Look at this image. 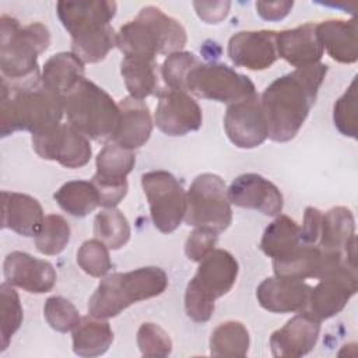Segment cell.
Here are the masks:
<instances>
[{"label": "cell", "mask_w": 358, "mask_h": 358, "mask_svg": "<svg viewBox=\"0 0 358 358\" xmlns=\"http://www.w3.org/2000/svg\"><path fill=\"white\" fill-rule=\"evenodd\" d=\"M345 264L357 267V262H352L343 255L324 253L319 246L299 243L287 256L274 259L273 270L274 275L303 281L306 278L319 280L327 273Z\"/></svg>", "instance_id": "16"}, {"label": "cell", "mask_w": 358, "mask_h": 358, "mask_svg": "<svg viewBox=\"0 0 358 358\" xmlns=\"http://www.w3.org/2000/svg\"><path fill=\"white\" fill-rule=\"evenodd\" d=\"M228 200L242 208H253L264 215L277 217L284 207L280 189L257 173H243L235 178L227 189Z\"/></svg>", "instance_id": "17"}, {"label": "cell", "mask_w": 358, "mask_h": 358, "mask_svg": "<svg viewBox=\"0 0 358 358\" xmlns=\"http://www.w3.org/2000/svg\"><path fill=\"white\" fill-rule=\"evenodd\" d=\"M3 199V218L1 227L11 229L21 236H36L41 231L45 215L41 203L24 193L1 192Z\"/></svg>", "instance_id": "26"}, {"label": "cell", "mask_w": 358, "mask_h": 358, "mask_svg": "<svg viewBox=\"0 0 358 358\" xmlns=\"http://www.w3.org/2000/svg\"><path fill=\"white\" fill-rule=\"evenodd\" d=\"M3 273L8 284L22 288L29 294L49 292L56 284V271L48 260L20 250L6 256Z\"/></svg>", "instance_id": "18"}, {"label": "cell", "mask_w": 358, "mask_h": 358, "mask_svg": "<svg viewBox=\"0 0 358 358\" xmlns=\"http://www.w3.org/2000/svg\"><path fill=\"white\" fill-rule=\"evenodd\" d=\"M299 231V225L292 218L280 214L264 229L260 241V249L273 260L281 259L301 243Z\"/></svg>", "instance_id": "31"}, {"label": "cell", "mask_w": 358, "mask_h": 358, "mask_svg": "<svg viewBox=\"0 0 358 358\" xmlns=\"http://www.w3.org/2000/svg\"><path fill=\"white\" fill-rule=\"evenodd\" d=\"M67 122L94 141H112L119 124V106L91 80L83 78L63 96Z\"/></svg>", "instance_id": "7"}, {"label": "cell", "mask_w": 358, "mask_h": 358, "mask_svg": "<svg viewBox=\"0 0 358 358\" xmlns=\"http://www.w3.org/2000/svg\"><path fill=\"white\" fill-rule=\"evenodd\" d=\"M137 345L144 357H168L172 352L169 334L158 324L145 322L137 330Z\"/></svg>", "instance_id": "42"}, {"label": "cell", "mask_w": 358, "mask_h": 358, "mask_svg": "<svg viewBox=\"0 0 358 358\" xmlns=\"http://www.w3.org/2000/svg\"><path fill=\"white\" fill-rule=\"evenodd\" d=\"M322 215L323 213L316 207H306L303 214L302 227L299 231L301 243L317 246L319 235H320V225H322Z\"/></svg>", "instance_id": "44"}, {"label": "cell", "mask_w": 358, "mask_h": 358, "mask_svg": "<svg viewBox=\"0 0 358 358\" xmlns=\"http://www.w3.org/2000/svg\"><path fill=\"white\" fill-rule=\"evenodd\" d=\"M320 334V320L306 310L291 317L270 337V348L274 357H303L309 354Z\"/></svg>", "instance_id": "20"}, {"label": "cell", "mask_w": 358, "mask_h": 358, "mask_svg": "<svg viewBox=\"0 0 358 358\" xmlns=\"http://www.w3.org/2000/svg\"><path fill=\"white\" fill-rule=\"evenodd\" d=\"M317 246L324 253L343 255L350 260L357 262L355 220L350 208L336 206L323 213Z\"/></svg>", "instance_id": "22"}, {"label": "cell", "mask_w": 358, "mask_h": 358, "mask_svg": "<svg viewBox=\"0 0 358 358\" xmlns=\"http://www.w3.org/2000/svg\"><path fill=\"white\" fill-rule=\"evenodd\" d=\"M329 66L316 63L295 69L274 80L260 95L268 137L277 143L292 140L315 105Z\"/></svg>", "instance_id": "1"}, {"label": "cell", "mask_w": 358, "mask_h": 358, "mask_svg": "<svg viewBox=\"0 0 358 358\" xmlns=\"http://www.w3.org/2000/svg\"><path fill=\"white\" fill-rule=\"evenodd\" d=\"M357 77L333 106L336 129L345 137L357 138Z\"/></svg>", "instance_id": "41"}, {"label": "cell", "mask_w": 358, "mask_h": 358, "mask_svg": "<svg viewBox=\"0 0 358 358\" xmlns=\"http://www.w3.org/2000/svg\"><path fill=\"white\" fill-rule=\"evenodd\" d=\"M116 36L110 24L90 29L71 38V52L83 63H98L116 46Z\"/></svg>", "instance_id": "33"}, {"label": "cell", "mask_w": 358, "mask_h": 358, "mask_svg": "<svg viewBox=\"0 0 358 358\" xmlns=\"http://www.w3.org/2000/svg\"><path fill=\"white\" fill-rule=\"evenodd\" d=\"M357 289V267L341 266L319 278V282L310 288L305 310L320 322L330 319L345 308Z\"/></svg>", "instance_id": "13"}, {"label": "cell", "mask_w": 358, "mask_h": 358, "mask_svg": "<svg viewBox=\"0 0 358 358\" xmlns=\"http://www.w3.org/2000/svg\"><path fill=\"white\" fill-rule=\"evenodd\" d=\"M120 74L130 96L144 99L158 94L159 76L155 60L141 57H123L120 62Z\"/></svg>", "instance_id": "30"}, {"label": "cell", "mask_w": 358, "mask_h": 358, "mask_svg": "<svg viewBox=\"0 0 358 358\" xmlns=\"http://www.w3.org/2000/svg\"><path fill=\"white\" fill-rule=\"evenodd\" d=\"M294 7V1H257L256 11L266 21H280L285 18Z\"/></svg>", "instance_id": "46"}, {"label": "cell", "mask_w": 358, "mask_h": 358, "mask_svg": "<svg viewBox=\"0 0 358 358\" xmlns=\"http://www.w3.org/2000/svg\"><path fill=\"white\" fill-rule=\"evenodd\" d=\"M136 164L133 151L120 147L115 141H108L98 152L95 165L96 172L92 183L99 193V206L116 207L127 194V175Z\"/></svg>", "instance_id": "11"}, {"label": "cell", "mask_w": 358, "mask_h": 358, "mask_svg": "<svg viewBox=\"0 0 358 358\" xmlns=\"http://www.w3.org/2000/svg\"><path fill=\"white\" fill-rule=\"evenodd\" d=\"M59 207L73 217H85L99 206V193L90 180H70L53 194Z\"/></svg>", "instance_id": "32"}, {"label": "cell", "mask_w": 358, "mask_h": 358, "mask_svg": "<svg viewBox=\"0 0 358 358\" xmlns=\"http://www.w3.org/2000/svg\"><path fill=\"white\" fill-rule=\"evenodd\" d=\"M310 288L302 280L274 275L259 284L256 298L260 306L268 312L294 313L306 309Z\"/></svg>", "instance_id": "21"}, {"label": "cell", "mask_w": 358, "mask_h": 358, "mask_svg": "<svg viewBox=\"0 0 358 358\" xmlns=\"http://www.w3.org/2000/svg\"><path fill=\"white\" fill-rule=\"evenodd\" d=\"M56 10L59 20L73 38L90 29L109 25L117 4L115 1H59Z\"/></svg>", "instance_id": "25"}, {"label": "cell", "mask_w": 358, "mask_h": 358, "mask_svg": "<svg viewBox=\"0 0 358 358\" xmlns=\"http://www.w3.org/2000/svg\"><path fill=\"white\" fill-rule=\"evenodd\" d=\"M249 345V330L236 320L220 323L210 336V354L214 357H245Z\"/></svg>", "instance_id": "34"}, {"label": "cell", "mask_w": 358, "mask_h": 358, "mask_svg": "<svg viewBox=\"0 0 358 358\" xmlns=\"http://www.w3.org/2000/svg\"><path fill=\"white\" fill-rule=\"evenodd\" d=\"M77 263L91 277H105L112 268L109 248L99 239L85 241L77 250Z\"/></svg>", "instance_id": "39"}, {"label": "cell", "mask_w": 358, "mask_h": 358, "mask_svg": "<svg viewBox=\"0 0 358 358\" xmlns=\"http://www.w3.org/2000/svg\"><path fill=\"white\" fill-rule=\"evenodd\" d=\"M357 20H327L316 24V35L323 50L338 63H355L358 60Z\"/></svg>", "instance_id": "27"}, {"label": "cell", "mask_w": 358, "mask_h": 358, "mask_svg": "<svg viewBox=\"0 0 358 358\" xmlns=\"http://www.w3.org/2000/svg\"><path fill=\"white\" fill-rule=\"evenodd\" d=\"M228 56L234 64L253 71L270 69L277 56L274 31H239L228 41Z\"/></svg>", "instance_id": "19"}, {"label": "cell", "mask_w": 358, "mask_h": 358, "mask_svg": "<svg viewBox=\"0 0 358 358\" xmlns=\"http://www.w3.org/2000/svg\"><path fill=\"white\" fill-rule=\"evenodd\" d=\"M154 113L157 127L166 136H185L197 131L203 124V112L197 101L183 90L164 88L158 91Z\"/></svg>", "instance_id": "15"}, {"label": "cell", "mask_w": 358, "mask_h": 358, "mask_svg": "<svg viewBox=\"0 0 358 358\" xmlns=\"http://www.w3.org/2000/svg\"><path fill=\"white\" fill-rule=\"evenodd\" d=\"M168 287L166 273L155 266L103 277L88 301V313L110 319L130 305L161 295Z\"/></svg>", "instance_id": "5"}, {"label": "cell", "mask_w": 358, "mask_h": 358, "mask_svg": "<svg viewBox=\"0 0 358 358\" xmlns=\"http://www.w3.org/2000/svg\"><path fill=\"white\" fill-rule=\"evenodd\" d=\"M186 91L197 98L229 105L256 94L248 76L224 63H200L189 73Z\"/></svg>", "instance_id": "9"}, {"label": "cell", "mask_w": 358, "mask_h": 358, "mask_svg": "<svg viewBox=\"0 0 358 358\" xmlns=\"http://www.w3.org/2000/svg\"><path fill=\"white\" fill-rule=\"evenodd\" d=\"M185 291L186 315L206 323L215 309V299L227 295L236 282L239 264L225 249H214L201 262Z\"/></svg>", "instance_id": "6"}, {"label": "cell", "mask_w": 358, "mask_h": 358, "mask_svg": "<svg viewBox=\"0 0 358 358\" xmlns=\"http://www.w3.org/2000/svg\"><path fill=\"white\" fill-rule=\"evenodd\" d=\"M32 148L42 159L56 161L70 169L87 165L92 157L90 138L70 123H60L52 130L32 134Z\"/></svg>", "instance_id": "12"}, {"label": "cell", "mask_w": 358, "mask_h": 358, "mask_svg": "<svg viewBox=\"0 0 358 358\" xmlns=\"http://www.w3.org/2000/svg\"><path fill=\"white\" fill-rule=\"evenodd\" d=\"M85 69L73 52H60L50 56L42 67V83L56 94L64 96L84 77Z\"/></svg>", "instance_id": "28"}, {"label": "cell", "mask_w": 358, "mask_h": 358, "mask_svg": "<svg viewBox=\"0 0 358 358\" xmlns=\"http://www.w3.org/2000/svg\"><path fill=\"white\" fill-rule=\"evenodd\" d=\"M193 7L200 20L207 24H218L229 13V1H194Z\"/></svg>", "instance_id": "45"}, {"label": "cell", "mask_w": 358, "mask_h": 358, "mask_svg": "<svg viewBox=\"0 0 358 358\" xmlns=\"http://www.w3.org/2000/svg\"><path fill=\"white\" fill-rule=\"evenodd\" d=\"M113 343V330L106 319L92 315L81 317L73 330V351L80 357L105 354Z\"/></svg>", "instance_id": "29"}, {"label": "cell", "mask_w": 358, "mask_h": 358, "mask_svg": "<svg viewBox=\"0 0 358 358\" xmlns=\"http://www.w3.org/2000/svg\"><path fill=\"white\" fill-rule=\"evenodd\" d=\"M141 187L150 206L154 227L162 234L173 232L186 213V190L168 171H150L141 176Z\"/></svg>", "instance_id": "10"}, {"label": "cell", "mask_w": 358, "mask_h": 358, "mask_svg": "<svg viewBox=\"0 0 358 358\" xmlns=\"http://www.w3.org/2000/svg\"><path fill=\"white\" fill-rule=\"evenodd\" d=\"M43 315L48 324L60 333L74 330L81 320L80 312L74 303L59 295L46 299L43 305Z\"/></svg>", "instance_id": "40"}, {"label": "cell", "mask_w": 358, "mask_h": 358, "mask_svg": "<svg viewBox=\"0 0 358 358\" xmlns=\"http://www.w3.org/2000/svg\"><path fill=\"white\" fill-rule=\"evenodd\" d=\"M185 222L194 228L224 232L232 222V208L227 186L215 173H201L194 178L186 194Z\"/></svg>", "instance_id": "8"}, {"label": "cell", "mask_w": 358, "mask_h": 358, "mask_svg": "<svg viewBox=\"0 0 358 358\" xmlns=\"http://www.w3.org/2000/svg\"><path fill=\"white\" fill-rule=\"evenodd\" d=\"M50 45V32L42 22L20 27L17 18L0 17V69L1 80L25 84L42 78L38 57Z\"/></svg>", "instance_id": "3"}, {"label": "cell", "mask_w": 358, "mask_h": 358, "mask_svg": "<svg viewBox=\"0 0 358 358\" xmlns=\"http://www.w3.org/2000/svg\"><path fill=\"white\" fill-rule=\"evenodd\" d=\"M187 42L183 25L155 6H145L137 17L120 27L116 46L124 57L155 60L157 55H171Z\"/></svg>", "instance_id": "4"}, {"label": "cell", "mask_w": 358, "mask_h": 358, "mask_svg": "<svg viewBox=\"0 0 358 358\" xmlns=\"http://www.w3.org/2000/svg\"><path fill=\"white\" fill-rule=\"evenodd\" d=\"M70 235L71 229L66 218L59 214H49L35 236V246L42 255L55 256L64 250L70 242Z\"/></svg>", "instance_id": "36"}, {"label": "cell", "mask_w": 358, "mask_h": 358, "mask_svg": "<svg viewBox=\"0 0 358 358\" xmlns=\"http://www.w3.org/2000/svg\"><path fill=\"white\" fill-rule=\"evenodd\" d=\"M224 129L229 141L238 148H256L268 137V126L262 108L260 95L253 94L228 105Z\"/></svg>", "instance_id": "14"}, {"label": "cell", "mask_w": 358, "mask_h": 358, "mask_svg": "<svg viewBox=\"0 0 358 358\" xmlns=\"http://www.w3.org/2000/svg\"><path fill=\"white\" fill-rule=\"evenodd\" d=\"M119 124L112 141L126 150L143 147L152 133V119L148 105L143 99L124 96L119 101Z\"/></svg>", "instance_id": "24"}, {"label": "cell", "mask_w": 358, "mask_h": 358, "mask_svg": "<svg viewBox=\"0 0 358 358\" xmlns=\"http://www.w3.org/2000/svg\"><path fill=\"white\" fill-rule=\"evenodd\" d=\"M0 113L1 137L18 130L39 134L60 124L64 115L63 96L49 90L42 78L20 85L1 81Z\"/></svg>", "instance_id": "2"}, {"label": "cell", "mask_w": 358, "mask_h": 358, "mask_svg": "<svg viewBox=\"0 0 358 358\" xmlns=\"http://www.w3.org/2000/svg\"><path fill=\"white\" fill-rule=\"evenodd\" d=\"M201 62L199 57L186 50L173 52L166 56L161 66V76L168 88L186 91V78L189 73Z\"/></svg>", "instance_id": "38"}, {"label": "cell", "mask_w": 358, "mask_h": 358, "mask_svg": "<svg viewBox=\"0 0 358 358\" xmlns=\"http://www.w3.org/2000/svg\"><path fill=\"white\" fill-rule=\"evenodd\" d=\"M218 234L207 228H194L185 242V255L192 262H201L215 249Z\"/></svg>", "instance_id": "43"}, {"label": "cell", "mask_w": 358, "mask_h": 358, "mask_svg": "<svg viewBox=\"0 0 358 358\" xmlns=\"http://www.w3.org/2000/svg\"><path fill=\"white\" fill-rule=\"evenodd\" d=\"M275 48L277 56L296 69L319 63L324 52L313 22L275 32Z\"/></svg>", "instance_id": "23"}, {"label": "cell", "mask_w": 358, "mask_h": 358, "mask_svg": "<svg viewBox=\"0 0 358 358\" xmlns=\"http://www.w3.org/2000/svg\"><path fill=\"white\" fill-rule=\"evenodd\" d=\"M94 235L110 250H117L129 242L131 229L126 215L116 207H109L95 215Z\"/></svg>", "instance_id": "35"}, {"label": "cell", "mask_w": 358, "mask_h": 358, "mask_svg": "<svg viewBox=\"0 0 358 358\" xmlns=\"http://www.w3.org/2000/svg\"><path fill=\"white\" fill-rule=\"evenodd\" d=\"M0 310H1V351H4L11 337L22 323V306L20 296L7 281L0 285Z\"/></svg>", "instance_id": "37"}]
</instances>
